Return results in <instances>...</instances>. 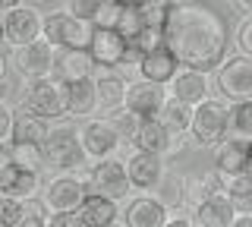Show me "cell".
I'll use <instances>...</instances> for the list:
<instances>
[{
    "mask_svg": "<svg viewBox=\"0 0 252 227\" xmlns=\"http://www.w3.org/2000/svg\"><path fill=\"white\" fill-rule=\"evenodd\" d=\"M44 3H60V0H44Z\"/></svg>",
    "mask_w": 252,
    "mask_h": 227,
    "instance_id": "50",
    "label": "cell"
},
{
    "mask_svg": "<svg viewBox=\"0 0 252 227\" xmlns=\"http://www.w3.org/2000/svg\"><path fill=\"white\" fill-rule=\"evenodd\" d=\"M38 199L44 202L47 215H57V211H76L79 202L85 199V183L76 174H57L38 190Z\"/></svg>",
    "mask_w": 252,
    "mask_h": 227,
    "instance_id": "10",
    "label": "cell"
},
{
    "mask_svg": "<svg viewBox=\"0 0 252 227\" xmlns=\"http://www.w3.org/2000/svg\"><path fill=\"white\" fill-rule=\"evenodd\" d=\"M104 117L110 120V127L120 132V139H123V142L129 139V132L136 130V123H139V120H136V114H129L126 107H117V111H110V114H104Z\"/></svg>",
    "mask_w": 252,
    "mask_h": 227,
    "instance_id": "36",
    "label": "cell"
},
{
    "mask_svg": "<svg viewBox=\"0 0 252 227\" xmlns=\"http://www.w3.org/2000/svg\"><path fill=\"white\" fill-rule=\"evenodd\" d=\"M215 148V170L220 177H230V174H243L249 170V139H233V136H224L220 142L211 145Z\"/></svg>",
    "mask_w": 252,
    "mask_h": 227,
    "instance_id": "18",
    "label": "cell"
},
{
    "mask_svg": "<svg viewBox=\"0 0 252 227\" xmlns=\"http://www.w3.org/2000/svg\"><path fill=\"white\" fill-rule=\"evenodd\" d=\"M10 120H13V107L0 98V142H6V136H10Z\"/></svg>",
    "mask_w": 252,
    "mask_h": 227,
    "instance_id": "39",
    "label": "cell"
},
{
    "mask_svg": "<svg viewBox=\"0 0 252 227\" xmlns=\"http://www.w3.org/2000/svg\"><path fill=\"white\" fill-rule=\"evenodd\" d=\"M13 69L22 76V79H38V76H51V64H54V48L44 41V38H35L29 44H19L13 48Z\"/></svg>",
    "mask_w": 252,
    "mask_h": 227,
    "instance_id": "13",
    "label": "cell"
},
{
    "mask_svg": "<svg viewBox=\"0 0 252 227\" xmlns=\"http://www.w3.org/2000/svg\"><path fill=\"white\" fill-rule=\"evenodd\" d=\"M10 152H6V142H0V177L6 174V167H10Z\"/></svg>",
    "mask_w": 252,
    "mask_h": 227,
    "instance_id": "44",
    "label": "cell"
},
{
    "mask_svg": "<svg viewBox=\"0 0 252 227\" xmlns=\"http://www.w3.org/2000/svg\"><path fill=\"white\" fill-rule=\"evenodd\" d=\"M85 51H89L94 69H117V66H123V60H126V38L117 32V29L92 26Z\"/></svg>",
    "mask_w": 252,
    "mask_h": 227,
    "instance_id": "11",
    "label": "cell"
},
{
    "mask_svg": "<svg viewBox=\"0 0 252 227\" xmlns=\"http://www.w3.org/2000/svg\"><path fill=\"white\" fill-rule=\"evenodd\" d=\"M164 89H167V98H177V101H183V104H189V107H195L199 101H205L211 95L208 73H202V69H189V66H180Z\"/></svg>",
    "mask_w": 252,
    "mask_h": 227,
    "instance_id": "16",
    "label": "cell"
},
{
    "mask_svg": "<svg viewBox=\"0 0 252 227\" xmlns=\"http://www.w3.org/2000/svg\"><path fill=\"white\" fill-rule=\"evenodd\" d=\"M6 66H10V64H6V57H3V54H0V82L6 79Z\"/></svg>",
    "mask_w": 252,
    "mask_h": 227,
    "instance_id": "46",
    "label": "cell"
},
{
    "mask_svg": "<svg viewBox=\"0 0 252 227\" xmlns=\"http://www.w3.org/2000/svg\"><path fill=\"white\" fill-rule=\"evenodd\" d=\"M19 3H26V0H0V13L10 10V6H19Z\"/></svg>",
    "mask_w": 252,
    "mask_h": 227,
    "instance_id": "45",
    "label": "cell"
},
{
    "mask_svg": "<svg viewBox=\"0 0 252 227\" xmlns=\"http://www.w3.org/2000/svg\"><path fill=\"white\" fill-rule=\"evenodd\" d=\"M89 35H92V22H82L69 13H47L41 19V38L51 48H76V51H85L89 44Z\"/></svg>",
    "mask_w": 252,
    "mask_h": 227,
    "instance_id": "7",
    "label": "cell"
},
{
    "mask_svg": "<svg viewBox=\"0 0 252 227\" xmlns=\"http://www.w3.org/2000/svg\"><path fill=\"white\" fill-rule=\"evenodd\" d=\"M220 193L233 202L236 211H252V174L249 170L220 177Z\"/></svg>",
    "mask_w": 252,
    "mask_h": 227,
    "instance_id": "28",
    "label": "cell"
},
{
    "mask_svg": "<svg viewBox=\"0 0 252 227\" xmlns=\"http://www.w3.org/2000/svg\"><path fill=\"white\" fill-rule=\"evenodd\" d=\"M0 98H3V82H0Z\"/></svg>",
    "mask_w": 252,
    "mask_h": 227,
    "instance_id": "49",
    "label": "cell"
},
{
    "mask_svg": "<svg viewBox=\"0 0 252 227\" xmlns=\"http://www.w3.org/2000/svg\"><path fill=\"white\" fill-rule=\"evenodd\" d=\"M41 19H44V13L35 10V6H29V3L3 10V16H0L3 41L10 44V48H19V44H29V41H35V38H41Z\"/></svg>",
    "mask_w": 252,
    "mask_h": 227,
    "instance_id": "9",
    "label": "cell"
},
{
    "mask_svg": "<svg viewBox=\"0 0 252 227\" xmlns=\"http://www.w3.org/2000/svg\"><path fill=\"white\" fill-rule=\"evenodd\" d=\"M44 132H47V120L22 111V107L19 111L13 107V120H10V136H6V142H38L41 145Z\"/></svg>",
    "mask_w": 252,
    "mask_h": 227,
    "instance_id": "27",
    "label": "cell"
},
{
    "mask_svg": "<svg viewBox=\"0 0 252 227\" xmlns=\"http://www.w3.org/2000/svg\"><path fill=\"white\" fill-rule=\"evenodd\" d=\"M41 190V174H32V170H22L10 164L6 174L0 177V193L13 195V199H29V195H38Z\"/></svg>",
    "mask_w": 252,
    "mask_h": 227,
    "instance_id": "26",
    "label": "cell"
},
{
    "mask_svg": "<svg viewBox=\"0 0 252 227\" xmlns=\"http://www.w3.org/2000/svg\"><path fill=\"white\" fill-rule=\"evenodd\" d=\"M94 114V79H73L63 82V117L69 120H85Z\"/></svg>",
    "mask_w": 252,
    "mask_h": 227,
    "instance_id": "21",
    "label": "cell"
},
{
    "mask_svg": "<svg viewBox=\"0 0 252 227\" xmlns=\"http://www.w3.org/2000/svg\"><path fill=\"white\" fill-rule=\"evenodd\" d=\"M164 167H167V158H164V155H152V152H132L129 158L123 161L129 190H142V193L155 190L161 174H164Z\"/></svg>",
    "mask_w": 252,
    "mask_h": 227,
    "instance_id": "14",
    "label": "cell"
},
{
    "mask_svg": "<svg viewBox=\"0 0 252 227\" xmlns=\"http://www.w3.org/2000/svg\"><path fill=\"white\" fill-rule=\"evenodd\" d=\"M110 227H123V224H120V221H117V224H110Z\"/></svg>",
    "mask_w": 252,
    "mask_h": 227,
    "instance_id": "51",
    "label": "cell"
},
{
    "mask_svg": "<svg viewBox=\"0 0 252 227\" xmlns=\"http://www.w3.org/2000/svg\"><path fill=\"white\" fill-rule=\"evenodd\" d=\"M189 136H192L195 145L211 148L215 142L227 136V101L220 98H205L192 107V117H189Z\"/></svg>",
    "mask_w": 252,
    "mask_h": 227,
    "instance_id": "4",
    "label": "cell"
},
{
    "mask_svg": "<svg viewBox=\"0 0 252 227\" xmlns=\"http://www.w3.org/2000/svg\"><path fill=\"white\" fill-rule=\"evenodd\" d=\"M60 3H63V13H69V16H76L82 22H92L101 0H60Z\"/></svg>",
    "mask_w": 252,
    "mask_h": 227,
    "instance_id": "35",
    "label": "cell"
},
{
    "mask_svg": "<svg viewBox=\"0 0 252 227\" xmlns=\"http://www.w3.org/2000/svg\"><path fill=\"white\" fill-rule=\"evenodd\" d=\"M0 41H3V26H0Z\"/></svg>",
    "mask_w": 252,
    "mask_h": 227,
    "instance_id": "48",
    "label": "cell"
},
{
    "mask_svg": "<svg viewBox=\"0 0 252 227\" xmlns=\"http://www.w3.org/2000/svg\"><path fill=\"white\" fill-rule=\"evenodd\" d=\"M230 6L240 13V16H249L252 13V0H230Z\"/></svg>",
    "mask_w": 252,
    "mask_h": 227,
    "instance_id": "43",
    "label": "cell"
},
{
    "mask_svg": "<svg viewBox=\"0 0 252 227\" xmlns=\"http://www.w3.org/2000/svg\"><path fill=\"white\" fill-rule=\"evenodd\" d=\"M16 227H47V218H38V215H22V221Z\"/></svg>",
    "mask_w": 252,
    "mask_h": 227,
    "instance_id": "41",
    "label": "cell"
},
{
    "mask_svg": "<svg viewBox=\"0 0 252 227\" xmlns=\"http://www.w3.org/2000/svg\"><path fill=\"white\" fill-rule=\"evenodd\" d=\"M92 79H94V114H110L123 107L126 79H120L117 73H104V69L98 76L92 73Z\"/></svg>",
    "mask_w": 252,
    "mask_h": 227,
    "instance_id": "24",
    "label": "cell"
},
{
    "mask_svg": "<svg viewBox=\"0 0 252 227\" xmlns=\"http://www.w3.org/2000/svg\"><path fill=\"white\" fill-rule=\"evenodd\" d=\"M215 89L220 101H252V57L246 54H224L215 66Z\"/></svg>",
    "mask_w": 252,
    "mask_h": 227,
    "instance_id": "3",
    "label": "cell"
},
{
    "mask_svg": "<svg viewBox=\"0 0 252 227\" xmlns=\"http://www.w3.org/2000/svg\"><path fill=\"white\" fill-rule=\"evenodd\" d=\"M79 132V142H82V152L89 161H101V158H110V155L120 152L123 139L120 132L110 127L107 117H85L82 127H76Z\"/></svg>",
    "mask_w": 252,
    "mask_h": 227,
    "instance_id": "8",
    "label": "cell"
},
{
    "mask_svg": "<svg viewBox=\"0 0 252 227\" xmlns=\"http://www.w3.org/2000/svg\"><path fill=\"white\" fill-rule=\"evenodd\" d=\"M22 221V199L0 193V227H16Z\"/></svg>",
    "mask_w": 252,
    "mask_h": 227,
    "instance_id": "34",
    "label": "cell"
},
{
    "mask_svg": "<svg viewBox=\"0 0 252 227\" xmlns=\"http://www.w3.org/2000/svg\"><path fill=\"white\" fill-rule=\"evenodd\" d=\"M126 142L132 145V152H152V155H164L167 158L170 152L180 148V136H170L155 117V120H139Z\"/></svg>",
    "mask_w": 252,
    "mask_h": 227,
    "instance_id": "15",
    "label": "cell"
},
{
    "mask_svg": "<svg viewBox=\"0 0 252 227\" xmlns=\"http://www.w3.org/2000/svg\"><path fill=\"white\" fill-rule=\"evenodd\" d=\"M41 152H44V167H54L60 174H69V170H79L89 164L82 142H79V132H76V120H69V117H60L57 123L54 120L47 123Z\"/></svg>",
    "mask_w": 252,
    "mask_h": 227,
    "instance_id": "2",
    "label": "cell"
},
{
    "mask_svg": "<svg viewBox=\"0 0 252 227\" xmlns=\"http://www.w3.org/2000/svg\"><path fill=\"white\" fill-rule=\"evenodd\" d=\"M94 73V64L89 57V51H76V48H54V64H51V76L57 82H73V79H85Z\"/></svg>",
    "mask_w": 252,
    "mask_h": 227,
    "instance_id": "20",
    "label": "cell"
},
{
    "mask_svg": "<svg viewBox=\"0 0 252 227\" xmlns=\"http://www.w3.org/2000/svg\"><path fill=\"white\" fill-rule=\"evenodd\" d=\"M123 6H126V0H101V3H98V13H94V19H92V26L114 29L117 19H120V13H123Z\"/></svg>",
    "mask_w": 252,
    "mask_h": 227,
    "instance_id": "33",
    "label": "cell"
},
{
    "mask_svg": "<svg viewBox=\"0 0 252 227\" xmlns=\"http://www.w3.org/2000/svg\"><path fill=\"white\" fill-rule=\"evenodd\" d=\"M85 193L92 195H104L114 202H126L129 195V180H126L123 161L120 158H101V161H89V174H85Z\"/></svg>",
    "mask_w": 252,
    "mask_h": 227,
    "instance_id": "6",
    "label": "cell"
},
{
    "mask_svg": "<svg viewBox=\"0 0 252 227\" xmlns=\"http://www.w3.org/2000/svg\"><path fill=\"white\" fill-rule=\"evenodd\" d=\"M161 38L164 48L177 57L180 66L202 69V73H211L224 60L227 44H230L227 22L220 19V13L205 6L202 0L170 3L161 26Z\"/></svg>",
    "mask_w": 252,
    "mask_h": 227,
    "instance_id": "1",
    "label": "cell"
},
{
    "mask_svg": "<svg viewBox=\"0 0 252 227\" xmlns=\"http://www.w3.org/2000/svg\"><path fill=\"white\" fill-rule=\"evenodd\" d=\"M161 227H195V224H192V218H186V215H167V221Z\"/></svg>",
    "mask_w": 252,
    "mask_h": 227,
    "instance_id": "40",
    "label": "cell"
},
{
    "mask_svg": "<svg viewBox=\"0 0 252 227\" xmlns=\"http://www.w3.org/2000/svg\"><path fill=\"white\" fill-rule=\"evenodd\" d=\"M167 101V89L145 79H132L126 82V95H123V107L129 114H136V120H155L161 104Z\"/></svg>",
    "mask_w": 252,
    "mask_h": 227,
    "instance_id": "12",
    "label": "cell"
},
{
    "mask_svg": "<svg viewBox=\"0 0 252 227\" xmlns=\"http://www.w3.org/2000/svg\"><path fill=\"white\" fill-rule=\"evenodd\" d=\"M189 117H192V107L183 104V101H177V98H167L161 104V111H158V123H161L170 136H186Z\"/></svg>",
    "mask_w": 252,
    "mask_h": 227,
    "instance_id": "29",
    "label": "cell"
},
{
    "mask_svg": "<svg viewBox=\"0 0 252 227\" xmlns=\"http://www.w3.org/2000/svg\"><path fill=\"white\" fill-rule=\"evenodd\" d=\"M236 54L252 57V22H249V16H243L240 29H236Z\"/></svg>",
    "mask_w": 252,
    "mask_h": 227,
    "instance_id": "37",
    "label": "cell"
},
{
    "mask_svg": "<svg viewBox=\"0 0 252 227\" xmlns=\"http://www.w3.org/2000/svg\"><path fill=\"white\" fill-rule=\"evenodd\" d=\"M22 111L41 117V120H60L63 117V82H57L54 76H38V79H26L22 89Z\"/></svg>",
    "mask_w": 252,
    "mask_h": 227,
    "instance_id": "5",
    "label": "cell"
},
{
    "mask_svg": "<svg viewBox=\"0 0 252 227\" xmlns=\"http://www.w3.org/2000/svg\"><path fill=\"white\" fill-rule=\"evenodd\" d=\"M152 195L167 211H180V208L186 205V199H189V180L180 177L177 170L164 167V174H161V180H158V186L152 190Z\"/></svg>",
    "mask_w": 252,
    "mask_h": 227,
    "instance_id": "25",
    "label": "cell"
},
{
    "mask_svg": "<svg viewBox=\"0 0 252 227\" xmlns=\"http://www.w3.org/2000/svg\"><path fill=\"white\" fill-rule=\"evenodd\" d=\"M180 69L177 64V57L164 48V44H158L155 51H148V54H142V57L136 60V73H139V79H145V82H155V85H167L170 82V76Z\"/></svg>",
    "mask_w": 252,
    "mask_h": 227,
    "instance_id": "22",
    "label": "cell"
},
{
    "mask_svg": "<svg viewBox=\"0 0 252 227\" xmlns=\"http://www.w3.org/2000/svg\"><path fill=\"white\" fill-rule=\"evenodd\" d=\"M233 218H236V208L220 190L199 195L192 205V224L195 227H230Z\"/></svg>",
    "mask_w": 252,
    "mask_h": 227,
    "instance_id": "17",
    "label": "cell"
},
{
    "mask_svg": "<svg viewBox=\"0 0 252 227\" xmlns=\"http://www.w3.org/2000/svg\"><path fill=\"white\" fill-rule=\"evenodd\" d=\"M167 215H170V211L164 208L152 193L129 199V202H126V211H120L123 227H161L164 221H167Z\"/></svg>",
    "mask_w": 252,
    "mask_h": 227,
    "instance_id": "19",
    "label": "cell"
},
{
    "mask_svg": "<svg viewBox=\"0 0 252 227\" xmlns=\"http://www.w3.org/2000/svg\"><path fill=\"white\" fill-rule=\"evenodd\" d=\"M173 3H195V0H173Z\"/></svg>",
    "mask_w": 252,
    "mask_h": 227,
    "instance_id": "47",
    "label": "cell"
},
{
    "mask_svg": "<svg viewBox=\"0 0 252 227\" xmlns=\"http://www.w3.org/2000/svg\"><path fill=\"white\" fill-rule=\"evenodd\" d=\"M142 26H145V22H142V13H139L136 0H126V6H123V13H120V19H117L114 29H117L123 38H132Z\"/></svg>",
    "mask_w": 252,
    "mask_h": 227,
    "instance_id": "32",
    "label": "cell"
},
{
    "mask_svg": "<svg viewBox=\"0 0 252 227\" xmlns=\"http://www.w3.org/2000/svg\"><path fill=\"white\" fill-rule=\"evenodd\" d=\"M76 215H79V221H82V227H110V224L120 221V202L85 193V199L79 202Z\"/></svg>",
    "mask_w": 252,
    "mask_h": 227,
    "instance_id": "23",
    "label": "cell"
},
{
    "mask_svg": "<svg viewBox=\"0 0 252 227\" xmlns=\"http://www.w3.org/2000/svg\"><path fill=\"white\" fill-rule=\"evenodd\" d=\"M6 152H10V161L16 167L32 170V174L44 170V152L38 142H6Z\"/></svg>",
    "mask_w": 252,
    "mask_h": 227,
    "instance_id": "30",
    "label": "cell"
},
{
    "mask_svg": "<svg viewBox=\"0 0 252 227\" xmlns=\"http://www.w3.org/2000/svg\"><path fill=\"white\" fill-rule=\"evenodd\" d=\"M230 227H252V211H236V218L230 221Z\"/></svg>",
    "mask_w": 252,
    "mask_h": 227,
    "instance_id": "42",
    "label": "cell"
},
{
    "mask_svg": "<svg viewBox=\"0 0 252 227\" xmlns=\"http://www.w3.org/2000/svg\"><path fill=\"white\" fill-rule=\"evenodd\" d=\"M47 227H82L76 211H57V215H47Z\"/></svg>",
    "mask_w": 252,
    "mask_h": 227,
    "instance_id": "38",
    "label": "cell"
},
{
    "mask_svg": "<svg viewBox=\"0 0 252 227\" xmlns=\"http://www.w3.org/2000/svg\"><path fill=\"white\" fill-rule=\"evenodd\" d=\"M227 136L249 139L252 142V101H233V104H227Z\"/></svg>",
    "mask_w": 252,
    "mask_h": 227,
    "instance_id": "31",
    "label": "cell"
}]
</instances>
